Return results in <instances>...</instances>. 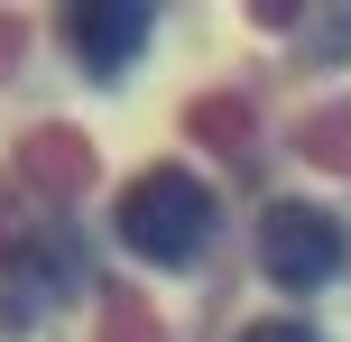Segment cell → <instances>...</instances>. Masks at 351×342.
I'll return each mask as SVG.
<instances>
[{"label": "cell", "instance_id": "5b68a950", "mask_svg": "<svg viewBox=\"0 0 351 342\" xmlns=\"http://www.w3.org/2000/svg\"><path fill=\"white\" fill-rule=\"evenodd\" d=\"M241 342H315V324H287V315H268V324H250Z\"/></svg>", "mask_w": 351, "mask_h": 342}, {"label": "cell", "instance_id": "3957f363", "mask_svg": "<svg viewBox=\"0 0 351 342\" xmlns=\"http://www.w3.org/2000/svg\"><path fill=\"white\" fill-rule=\"evenodd\" d=\"M148 28H158V10H148V0H84V10H65V47H74V65H84V74L139 65Z\"/></svg>", "mask_w": 351, "mask_h": 342}, {"label": "cell", "instance_id": "6da1fadb", "mask_svg": "<svg viewBox=\"0 0 351 342\" xmlns=\"http://www.w3.org/2000/svg\"><path fill=\"white\" fill-rule=\"evenodd\" d=\"M111 232H121L139 259H158V269H185V259H204V241H213V185L194 176V167H148V176H130Z\"/></svg>", "mask_w": 351, "mask_h": 342}, {"label": "cell", "instance_id": "7a4b0ae2", "mask_svg": "<svg viewBox=\"0 0 351 342\" xmlns=\"http://www.w3.org/2000/svg\"><path fill=\"white\" fill-rule=\"evenodd\" d=\"M259 269H268V287L315 296L324 278H342V222L324 204H268L259 213Z\"/></svg>", "mask_w": 351, "mask_h": 342}, {"label": "cell", "instance_id": "277c9868", "mask_svg": "<svg viewBox=\"0 0 351 342\" xmlns=\"http://www.w3.org/2000/svg\"><path fill=\"white\" fill-rule=\"evenodd\" d=\"M74 278H84V250H74V232H37V250H28V259H10V324L47 315V296H65Z\"/></svg>", "mask_w": 351, "mask_h": 342}]
</instances>
